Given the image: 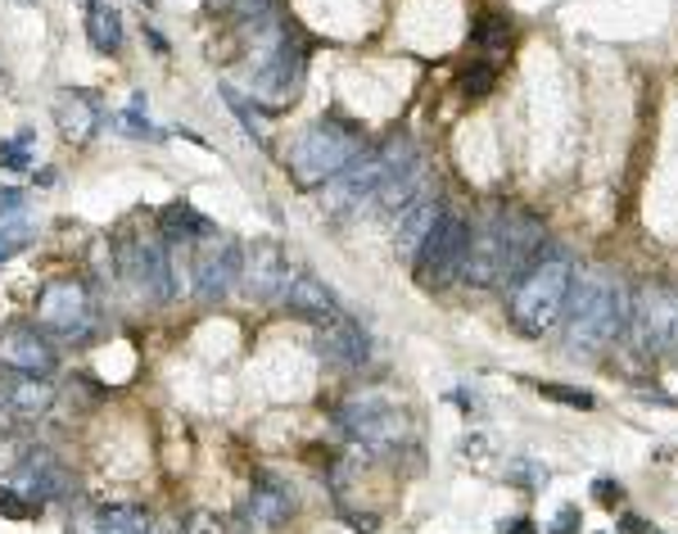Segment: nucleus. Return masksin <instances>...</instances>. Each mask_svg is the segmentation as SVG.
I'll use <instances>...</instances> for the list:
<instances>
[{
	"label": "nucleus",
	"instance_id": "38",
	"mask_svg": "<svg viewBox=\"0 0 678 534\" xmlns=\"http://www.w3.org/2000/svg\"><path fill=\"white\" fill-rule=\"evenodd\" d=\"M620 534H656V530L646 525V521H638V517H629V512H625V517H620Z\"/></svg>",
	"mask_w": 678,
	"mask_h": 534
},
{
	"label": "nucleus",
	"instance_id": "9",
	"mask_svg": "<svg viewBox=\"0 0 678 534\" xmlns=\"http://www.w3.org/2000/svg\"><path fill=\"white\" fill-rule=\"evenodd\" d=\"M303 64H307V54H303V46L294 41V33H281V37H276L271 50L258 59V73H254V100H258V109L281 113V109L299 96Z\"/></svg>",
	"mask_w": 678,
	"mask_h": 534
},
{
	"label": "nucleus",
	"instance_id": "35",
	"mask_svg": "<svg viewBox=\"0 0 678 534\" xmlns=\"http://www.w3.org/2000/svg\"><path fill=\"white\" fill-rule=\"evenodd\" d=\"M14 408H10V380H0V435H14Z\"/></svg>",
	"mask_w": 678,
	"mask_h": 534
},
{
	"label": "nucleus",
	"instance_id": "13",
	"mask_svg": "<svg viewBox=\"0 0 678 534\" xmlns=\"http://www.w3.org/2000/svg\"><path fill=\"white\" fill-rule=\"evenodd\" d=\"M240 286L250 300L267 304V300H281L286 286H290V263H286V250L276 241H254L244 250V263H240Z\"/></svg>",
	"mask_w": 678,
	"mask_h": 534
},
{
	"label": "nucleus",
	"instance_id": "24",
	"mask_svg": "<svg viewBox=\"0 0 678 534\" xmlns=\"http://www.w3.org/2000/svg\"><path fill=\"white\" fill-rule=\"evenodd\" d=\"M100 534H154V517L141 508V502H105L96 512Z\"/></svg>",
	"mask_w": 678,
	"mask_h": 534
},
{
	"label": "nucleus",
	"instance_id": "11",
	"mask_svg": "<svg viewBox=\"0 0 678 534\" xmlns=\"http://www.w3.org/2000/svg\"><path fill=\"white\" fill-rule=\"evenodd\" d=\"M10 485L23 494V498H33V502H59V498H69V489H73V481H69V466L59 462L50 449H33L27 444V453H23V462L10 471Z\"/></svg>",
	"mask_w": 678,
	"mask_h": 534
},
{
	"label": "nucleus",
	"instance_id": "4",
	"mask_svg": "<svg viewBox=\"0 0 678 534\" xmlns=\"http://www.w3.org/2000/svg\"><path fill=\"white\" fill-rule=\"evenodd\" d=\"M416 159H421V155H416V145H412L408 136H394V141H385V145H380V150H372V155H358L344 172L330 177V182L322 186V209H326V214H335V218H349V214H358L362 204L380 191V182H385L389 172L408 168V163H416Z\"/></svg>",
	"mask_w": 678,
	"mask_h": 534
},
{
	"label": "nucleus",
	"instance_id": "3",
	"mask_svg": "<svg viewBox=\"0 0 678 534\" xmlns=\"http://www.w3.org/2000/svg\"><path fill=\"white\" fill-rule=\"evenodd\" d=\"M362 155V132L353 123H344V118H317L313 128H303L290 145V177L299 186H326L330 177H339L353 159Z\"/></svg>",
	"mask_w": 678,
	"mask_h": 534
},
{
	"label": "nucleus",
	"instance_id": "30",
	"mask_svg": "<svg viewBox=\"0 0 678 534\" xmlns=\"http://www.w3.org/2000/svg\"><path fill=\"white\" fill-rule=\"evenodd\" d=\"M538 395H543V399H552V403H566V408H583V412H589V408L597 403L589 390H574V385H552V380H543V385H538Z\"/></svg>",
	"mask_w": 678,
	"mask_h": 534
},
{
	"label": "nucleus",
	"instance_id": "22",
	"mask_svg": "<svg viewBox=\"0 0 678 534\" xmlns=\"http://www.w3.org/2000/svg\"><path fill=\"white\" fill-rule=\"evenodd\" d=\"M10 408L14 422H37L55 408V390L46 385V376H19L10 380Z\"/></svg>",
	"mask_w": 678,
	"mask_h": 534
},
{
	"label": "nucleus",
	"instance_id": "41",
	"mask_svg": "<svg viewBox=\"0 0 678 534\" xmlns=\"http://www.w3.org/2000/svg\"><path fill=\"white\" fill-rule=\"evenodd\" d=\"M141 5H154V0H141Z\"/></svg>",
	"mask_w": 678,
	"mask_h": 534
},
{
	"label": "nucleus",
	"instance_id": "34",
	"mask_svg": "<svg viewBox=\"0 0 678 534\" xmlns=\"http://www.w3.org/2000/svg\"><path fill=\"white\" fill-rule=\"evenodd\" d=\"M593 498L602 502V508H615V502L625 498V485H620V481H610V476H602V481H593Z\"/></svg>",
	"mask_w": 678,
	"mask_h": 534
},
{
	"label": "nucleus",
	"instance_id": "42",
	"mask_svg": "<svg viewBox=\"0 0 678 534\" xmlns=\"http://www.w3.org/2000/svg\"><path fill=\"white\" fill-rule=\"evenodd\" d=\"M23 5H33V0H23Z\"/></svg>",
	"mask_w": 678,
	"mask_h": 534
},
{
	"label": "nucleus",
	"instance_id": "23",
	"mask_svg": "<svg viewBox=\"0 0 678 534\" xmlns=\"http://www.w3.org/2000/svg\"><path fill=\"white\" fill-rule=\"evenodd\" d=\"M86 37L100 54L122 50V14L109 5V0H86Z\"/></svg>",
	"mask_w": 678,
	"mask_h": 534
},
{
	"label": "nucleus",
	"instance_id": "25",
	"mask_svg": "<svg viewBox=\"0 0 678 534\" xmlns=\"http://www.w3.org/2000/svg\"><path fill=\"white\" fill-rule=\"evenodd\" d=\"M164 231L172 235V241H213L218 235V227H213L199 209H191V204H172V209H164Z\"/></svg>",
	"mask_w": 678,
	"mask_h": 534
},
{
	"label": "nucleus",
	"instance_id": "16",
	"mask_svg": "<svg viewBox=\"0 0 678 534\" xmlns=\"http://www.w3.org/2000/svg\"><path fill=\"white\" fill-rule=\"evenodd\" d=\"M281 304H286L294 317L313 321V326H330L335 317H344V308H339V300H335V290H330L326 281H317L313 272L290 277V286H286V294H281Z\"/></svg>",
	"mask_w": 678,
	"mask_h": 534
},
{
	"label": "nucleus",
	"instance_id": "21",
	"mask_svg": "<svg viewBox=\"0 0 678 534\" xmlns=\"http://www.w3.org/2000/svg\"><path fill=\"white\" fill-rule=\"evenodd\" d=\"M416 195H425V168H421V159L408 163V168H398V172H389L385 182H380V191L372 195V204H380L385 214H403Z\"/></svg>",
	"mask_w": 678,
	"mask_h": 534
},
{
	"label": "nucleus",
	"instance_id": "2",
	"mask_svg": "<svg viewBox=\"0 0 678 534\" xmlns=\"http://www.w3.org/2000/svg\"><path fill=\"white\" fill-rule=\"evenodd\" d=\"M574 286V263L566 254H543L525 277L511 286V321L520 336H543L557 326Z\"/></svg>",
	"mask_w": 678,
	"mask_h": 534
},
{
	"label": "nucleus",
	"instance_id": "27",
	"mask_svg": "<svg viewBox=\"0 0 678 534\" xmlns=\"http://www.w3.org/2000/svg\"><path fill=\"white\" fill-rule=\"evenodd\" d=\"M181 534H235V525L222 517V512H208V508H195L181 517Z\"/></svg>",
	"mask_w": 678,
	"mask_h": 534
},
{
	"label": "nucleus",
	"instance_id": "15",
	"mask_svg": "<svg viewBox=\"0 0 678 534\" xmlns=\"http://www.w3.org/2000/svg\"><path fill=\"white\" fill-rule=\"evenodd\" d=\"M240 263H244V250L231 245V241H218L213 250H199L195 258V294L204 304H218L240 286Z\"/></svg>",
	"mask_w": 678,
	"mask_h": 534
},
{
	"label": "nucleus",
	"instance_id": "1",
	"mask_svg": "<svg viewBox=\"0 0 678 534\" xmlns=\"http://www.w3.org/2000/svg\"><path fill=\"white\" fill-rule=\"evenodd\" d=\"M629 326V290L606 277L602 267L574 272L566 300V344L574 353H602L625 336Z\"/></svg>",
	"mask_w": 678,
	"mask_h": 534
},
{
	"label": "nucleus",
	"instance_id": "33",
	"mask_svg": "<svg viewBox=\"0 0 678 534\" xmlns=\"http://www.w3.org/2000/svg\"><path fill=\"white\" fill-rule=\"evenodd\" d=\"M579 525H583V517H579V508L574 502H566V508L552 517V525H547V534H579Z\"/></svg>",
	"mask_w": 678,
	"mask_h": 534
},
{
	"label": "nucleus",
	"instance_id": "32",
	"mask_svg": "<svg viewBox=\"0 0 678 534\" xmlns=\"http://www.w3.org/2000/svg\"><path fill=\"white\" fill-rule=\"evenodd\" d=\"M461 92H467V96H488L493 92V69L488 64H471L467 73H461Z\"/></svg>",
	"mask_w": 678,
	"mask_h": 534
},
{
	"label": "nucleus",
	"instance_id": "40",
	"mask_svg": "<svg viewBox=\"0 0 678 534\" xmlns=\"http://www.w3.org/2000/svg\"><path fill=\"white\" fill-rule=\"evenodd\" d=\"M37 186H55V168H41L37 172Z\"/></svg>",
	"mask_w": 678,
	"mask_h": 534
},
{
	"label": "nucleus",
	"instance_id": "29",
	"mask_svg": "<svg viewBox=\"0 0 678 534\" xmlns=\"http://www.w3.org/2000/svg\"><path fill=\"white\" fill-rule=\"evenodd\" d=\"M475 41H480L484 50H507V41H511V23L498 19V14H484V19L475 23Z\"/></svg>",
	"mask_w": 678,
	"mask_h": 534
},
{
	"label": "nucleus",
	"instance_id": "7",
	"mask_svg": "<svg viewBox=\"0 0 678 534\" xmlns=\"http://www.w3.org/2000/svg\"><path fill=\"white\" fill-rule=\"evenodd\" d=\"M629 326L646 359H665L678 349V294L661 281H646L629 294Z\"/></svg>",
	"mask_w": 678,
	"mask_h": 534
},
{
	"label": "nucleus",
	"instance_id": "5",
	"mask_svg": "<svg viewBox=\"0 0 678 534\" xmlns=\"http://www.w3.org/2000/svg\"><path fill=\"white\" fill-rule=\"evenodd\" d=\"M37 331L64 340V344H86L100 331V308L96 294L82 281H50L37 294Z\"/></svg>",
	"mask_w": 678,
	"mask_h": 534
},
{
	"label": "nucleus",
	"instance_id": "20",
	"mask_svg": "<svg viewBox=\"0 0 678 534\" xmlns=\"http://www.w3.org/2000/svg\"><path fill=\"white\" fill-rule=\"evenodd\" d=\"M294 517V489L276 476H254V489H250V521L254 525H286Z\"/></svg>",
	"mask_w": 678,
	"mask_h": 534
},
{
	"label": "nucleus",
	"instance_id": "8",
	"mask_svg": "<svg viewBox=\"0 0 678 534\" xmlns=\"http://www.w3.org/2000/svg\"><path fill=\"white\" fill-rule=\"evenodd\" d=\"M467 245H471V222L461 218V214H439V222L429 227L425 235V245L416 250L412 267H416V281L421 286H448L461 277V263H467Z\"/></svg>",
	"mask_w": 678,
	"mask_h": 534
},
{
	"label": "nucleus",
	"instance_id": "39",
	"mask_svg": "<svg viewBox=\"0 0 678 534\" xmlns=\"http://www.w3.org/2000/svg\"><path fill=\"white\" fill-rule=\"evenodd\" d=\"M503 534H538V525L520 517V521H507V525H503Z\"/></svg>",
	"mask_w": 678,
	"mask_h": 534
},
{
	"label": "nucleus",
	"instance_id": "26",
	"mask_svg": "<svg viewBox=\"0 0 678 534\" xmlns=\"http://www.w3.org/2000/svg\"><path fill=\"white\" fill-rule=\"evenodd\" d=\"M46 508L33 498H23L14 485H0V517H10V521H37Z\"/></svg>",
	"mask_w": 678,
	"mask_h": 534
},
{
	"label": "nucleus",
	"instance_id": "17",
	"mask_svg": "<svg viewBox=\"0 0 678 534\" xmlns=\"http://www.w3.org/2000/svg\"><path fill=\"white\" fill-rule=\"evenodd\" d=\"M317 353L339 367H366L372 359V344H366L362 326L353 317H335L330 326H317Z\"/></svg>",
	"mask_w": 678,
	"mask_h": 534
},
{
	"label": "nucleus",
	"instance_id": "37",
	"mask_svg": "<svg viewBox=\"0 0 678 534\" xmlns=\"http://www.w3.org/2000/svg\"><path fill=\"white\" fill-rule=\"evenodd\" d=\"M344 521H349V525H353V530H362V534H372V530H376V525H380V521H376V517H372V512H344Z\"/></svg>",
	"mask_w": 678,
	"mask_h": 534
},
{
	"label": "nucleus",
	"instance_id": "31",
	"mask_svg": "<svg viewBox=\"0 0 678 534\" xmlns=\"http://www.w3.org/2000/svg\"><path fill=\"white\" fill-rule=\"evenodd\" d=\"M27 241H33V227H27V222H5V227H0V263H10Z\"/></svg>",
	"mask_w": 678,
	"mask_h": 534
},
{
	"label": "nucleus",
	"instance_id": "18",
	"mask_svg": "<svg viewBox=\"0 0 678 534\" xmlns=\"http://www.w3.org/2000/svg\"><path fill=\"white\" fill-rule=\"evenodd\" d=\"M55 123H59V136L73 141V145H86L90 136L100 132V105L90 92H59L55 96Z\"/></svg>",
	"mask_w": 678,
	"mask_h": 534
},
{
	"label": "nucleus",
	"instance_id": "10",
	"mask_svg": "<svg viewBox=\"0 0 678 534\" xmlns=\"http://www.w3.org/2000/svg\"><path fill=\"white\" fill-rule=\"evenodd\" d=\"M493 227L503 245V281H520L543 258V227L525 209H493Z\"/></svg>",
	"mask_w": 678,
	"mask_h": 534
},
{
	"label": "nucleus",
	"instance_id": "19",
	"mask_svg": "<svg viewBox=\"0 0 678 534\" xmlns=\"http://www.w3.org/2000/svg\"><path fill=\"white\" fill-rule=\"evenodd\" d=\"M439 214H444V204L435 199V195H416L403 214H398V231H394V250L403 254L408 263L416 258V250L425 245V235H429V227L439 222Z\"/></svg>",
	"mask_w": 678,
	"mask_h": 534
},
{
	"label": "nucleus",
	"instance_id": "14",
	"mask_svg": "<svg viewBox=\"0 0 678 534\" xmlns=\"http://www.w3.org/2000/svg\"><path fill=\"white\" fill-rule=\"evenodd\" d=\"M118 258H122V272H128V281L145 294L149 304L172 300V263H168L164 241H132Z\"/></svg>",
	"mask_w": 678,
	"mask_h": 534
},
{
	"label": "nucleus",
	"instance_id": "28",
	"mask_svg": "<svg viewBox=\"0 0 678 534\" xmlns=\"http://www.w3.org/2000/svg\"><path fill=\"white\" fill-rule=\"evenodd\" d=\"M27 145H33V132H19L14 141H0V168H5V172H27V168H33Z\"/></svg>",
	"mask_w": 678,
	"mask_h": 534
},
{
	"label": "nucleus",
	"instance_id": "36",
	"mask_svg": "<svg viewBox=\"0 0 678 534\" xmlns=\"http://www.w3.org/2000/svg\"><path fill=\"white\" fill-rule=\"evenodd\" d=\"M23 191H14V186H0V218H10V214H19L23 209Z\"/></svg>",
	"mask_w": 678,
	"mask_h": 534
},
{
	"label": "nucleus",
	"instance_id": "6",
	"mask_svg": "<svg viewBox=\"0 0 678 534\" xmlns=\"http://www.w3.org/2000/svg\"><path fill=\"white\" fill-rule=\"evenodd\" d=\"M339 426H344L362 449L372 453H403L412 444V417L398 403L380 399V395H362L353 403L339 408Z\"/></svg>",
	"mask_w": 678,
	"mask_h": 534
},
{
	"label": "nucleus",
	"instance_id": "12",
	"mask_svg": "<svg viewBox=\"0 0 678 534\" xmlns=\"http://www.w3.org/2000/svg\"><path fill=\"white\" fill-rule=\"evenodd\" d=\"M0 367L14 376H50L59 367L55 340L37 326H5L0 331Z\"/></svg>",
	"mask_w": 678,
	"mask_h": 534
}]
</instances>
